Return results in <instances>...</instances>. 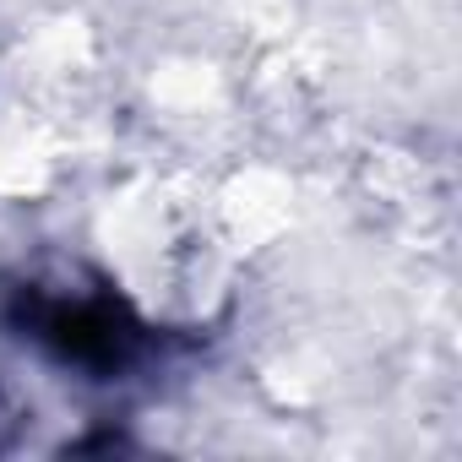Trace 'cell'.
Wrapping results in <instances>:
<instances>
[{
    "label": "cell",
    "mask_w": 462,
    "mask_h": 462,
    "mask_svg": "<svg viewBox=\"0 0 462 462\" xmlns=\"http://www.w3.org/2000/svg\"><path fill=\"white\" fill-rule=\"evenodd\" d=\"M23 332L39 337L55 359L115 375L136 348H142V327L104 294H44V289H23Z\"/></svg>",
    "instance_id": "cell-1"
}]
</instances>
